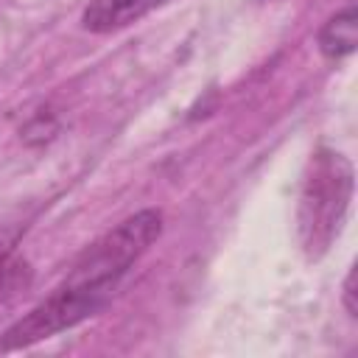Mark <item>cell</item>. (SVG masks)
Wrapping results in <instances>:
<instances>
[{"instance_id":"cell-1","label":"cell","mask_w":358,"mask_h":358,"mask_svg":"<svg viewBox=\"0 0 358 358\" xmlns=\"http://www.w3.org/2000/svg\"><path fill=\"white\" fill-rule=\"evenodd\" d=\"M352 162L341 151L316 148L310 154L296 207V235L308 260L324 257L333 241L341 235L352 201Z\"/></svg>"},{"instance_id":"cell-2","label":"cell","mask_w":358,"mask_h":358,"mask_svg":"<svg viewBox=\"0 0 358 358\" xmlns=\"http://www.w3.org/2000/svg\"><path fill=\"white\" fill-rule=\"evenodd\" d=\"M162 3L165 0H90L81 11V28L90 34H112L143 20Z\"/></svg>"},{"instance_id":"cell-3","label":"cell","mask_w":358,"mask_h":358,"mask_svg":"<svg viewBox=\"0 0 358 358\" xmlns=\"http://www.w3.org/2000/svg\"><path fill=\"white\" fill-rule=\"evenodd\" d=\"M316 45H319V53L330 62L344 59L355 50V45H358V11L352 3L327 17V22L319 28Z\"/></svg>"},{"instance_id":"cell-4","label":"cell","mask_w":358,"mask_h":358,"mask_svg":"<svg viewBox=\"0 0 358 358\" xmlns=\"http://www.w3.org/2000/svg\"><path fill=\"white\" fill-rule=\"evenodd\" d=\"M31 282V266L17 257L8 246H0V305L14 299Z\"/></svg>"},{"instance_id":"cell-5","label":"cell","mask_w":358,"mask_h":358,"mask_svg":"<svg viewBox=\"0 0 358 358\" xmlns=\"http://www.w3.org/2000/svg\"><path fill=\"white\" fill-rule=\"evenodd\" d=\"M341 302H344V310L350 319L358 316V305H355V268L347 271L344 277V285H341Z\"/></svg>"}]
</instances>
